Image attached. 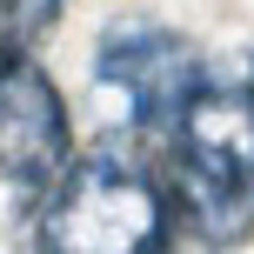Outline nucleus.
I'll return each mask as SVG.
<instances>
[{
    "mask_svg": "<svg viewBox=\"0 0 254 254\" xmlns=\"http://www.w3.org/2000/svg\"><path fill=\"white\" fill-rule=\"evenodd\" d=\"M67 0H0V40L13 47H40V40L61 27Z\"/></svg>",
    "mask_w": 254,
    "mask_h": 254,
    "instance_id": "6",
    "label": "nucleus"
},
{
    "mask_svg": "<svg viewBox=\"0 0 254 254\" xmlns=\"http://www.w3.org/2000/svg\"><path fill=\"white\" fill-rule=\"evenodd\" d=\"M167 154H174V188H161L167 214L181 228H194L207 248H221V254L248 248L254 241V181H234V174H221V167L194 161L181 147H167Z\"/></svg>",
    "mask_w": 254,
    "mask_h": 254,
    "instance_id": "4",
    "label": "nucleus"
},
{
    "mask_svg": "<svg viewBox=\"0 0 254 254\" xmlns=\"http://www.w3.org/2000/svg\"><path fill=\"white\" fill-rule=\"evenodd\" d=\"M201 87V54L188 34L147 13H114L94 40V94L101 114L147 140H174L181 107Z\"/></svg>",
    "mask_w": 254,
    "mask_h": 254,
    "instance_id": "2",
    "label": "nucleus"
},
{
    "mask_svg": "<svg viewBox=\"0 0 254 254\" xmlns=\"http://www.w3.org/2000/svg\"><path fill=\"white\" fill-rule=\"evenodd\" d=\"M34 221L47 254H154L167 234V194L121 154H74Z\"/></svg>",
    "mask_w": 254,
    "mask_h": 254,
    "instance_id": "1",
    "label": "nucleus"
},
{
    "mask_svg": "<svg viewBox=\"0 0 254 254\" xmlns=\"http://www.w3.org/2000/svg\"><path fill=\"white\" fill-rule=\"evenodd\" d=\"M167 147L194 154V161L221 167V174H234V181H254V107L234 101V94H221L214 80L201 74V87L188 94L181 127H174Z\"/></svg>",
    "mask_w": 254,
    "mask_h": 254,
    "instance_id": "5",
    "label": "nucleus"
},
{
    "mask_svg": "<svg viewBox=\"0 0 254 254\" xmlns=\"http://www.w3.org/2000/svg\"><path fill=\"white\" fill-rule=\"evenodd\" d=\"M154 254H221V248H207V241H201L194 228H181V221L167 214V234L154 241Z\"/></svg>",
    "mask_w": 254,
    "mask_h": 254,
    "instance_id": "8",
    "label": "nucleus"
},
{
    "mask_svg": "<svg viewBox=\"0 0 254 254\" xmlns=\"http://www.w3.org/2000/svg\"><path fill=\"white\" fill-rule=\"evenodd\" d=\"M67 161H74V127H67L61 87L40 74L34 47L0 40V174L27 214H40Z\"/></svg>",
    "mask_w": 254,
    "mask_h": 254,
    "instance_id": "3",
    "label": "nucleus"
},
{
    "mask_svg": "<svg viewBox=\"0 0 254 254\" xmlns=\"http://www.w3.org/2000/svg\"><path fill=\"white\" fill-rule=\"evenodd\" d=\"M201 74L214 80L221 94H234V101L254 107V47H234V54H221V61H201Z\"/></svg>",
    "mask_w": 254,
    "mask_h": 254,
    "instance_id": "7",
    "label": "nucleus"
}]
</instances>
